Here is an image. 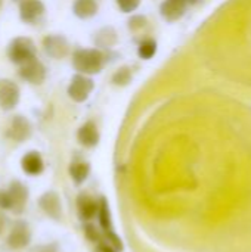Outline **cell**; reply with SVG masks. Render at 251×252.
<instances>
[{
  "label": "cell",
  "mask_w": 251,
  "mask_h": 252,
  "mask_svg": "<svg viewBox=\"0 0 251 252\" xmlns=\"http://www.w3.org/2000/svg\"><path fill=\"white\" fill-rule=\"evenodd\" d=\"M104 63L105 58L99 49H77L72 55V66L84 75L101 72Z\"/></svg>",
  "instance_id": "obj_1"
},
{
  "label": "cell",
  "mask_w": 251,
  "mask_h": 252,
  "mask_svg": "<svg viewBox=\"0 0 251 252\" xmlns=\"http://www.w3.org/2000/svg\"><path fill=\"white\" fill-rule=\"evenodd\" d=\"M93 90V80L89 78L84 74H75L71 78V83L68 86V96L74 100V102H84L87 100V97L90 96Z\"/></svg>",
  "instance_id": "obj_4"
},
{
  "label": "cell",
  "mask_w": 251,
  "mask_h": 252,
  "mask_svg": "<svg viewBox=\"0 0 251 252\" xmlns=\"http://www.w3.org/2000/svg\"><path fill=\"white\" fill-rule=\"evenodd\" d=\"M157 52V43L152 38H146L143 41H141L139 47H138V55L141 59H151Z\"/></svg>",
  "instance_id": "obj_20"
},
{
  "label": "cell",
  "mask_w": 251,
  "mask_h": 252,
  "mask_svg": "<svg viewBox=\"0 0 251 252\" xmlns=\"http://www.w3.org/2000/svg\"><path fill=\"white\" fill-rule=\"evenodd\" d=\"M84 235H86V238H87L90 242H93V244H99V242H102V241H107L105 236H104V233L99 232V229H96V226H95V224H90V223H87V224L84 226Z\"/></svg>",
  "instance_id": "obj_22"
},
{
  "label": "cell",
  "mask_w": 251,
  "mask_h": 252,
  "mask_svg": "<svg viewBox=\"0 0 251 252\" xmlns=\"http://www.w3.org/2000/svg\"><path fill=\"white\" fill-rule=\"evenodd\" d=\"M7 56L10 62L16 65H22L24 62L36 56V46L33 40L28 37H16L7 46Z\"/></svg>",
  "instance_id": "obj_3"
},
{
  "label": "cell",
  "mask_w": 251,
  "mask_h": 252,
  "mask_svg": "<svg viewBox=\"0 0 251 252\" xmlns=\"http://www.w3.org/2000/svg\"><path fill=\"white\" fill-rule=\"evenodd\" d=\"M43 47L47 56L53 59H61L68 53V41L62 35H47L43 40Z\"/></svg>",
  "instance_id": "obj_11"
},
{
  "label": "cell",
  "mask_w": 251,
  "mask_h": 252,
  "mask_svg": "<svg viewBox=\"0 0 251 252\" xmlns=\"http://www.w3.org/2000/svg\"><path fill=\"white\" fill-rule=\"evenodd\" d=\"M6 193L10 201V210L15 214H21L24 211V207L28 201V189L21 182H12L10 186L6 189Z\"/></svg>",
  "instance_id": "obj_8"
},
{
  "label": "cell",
  "mask_w": 251,
  "mask_h": 252,
  "mask_svg": "<svg viewBox=\"0 0 251 252\" xmlns=\"http://www.w3.org/2000/svg\"><path fill=\"white\" fill-rule=\"evenodd\" d=\"M77 139H78L80 145H83L86 148L96 146L99 142V130H98L96 124L92 121L84 123L77 131Z\"/></svg>",
  "instance_id": "obj_16"
},
{
  "label": "cell",
  "mask_w": 251,
  "mask_h": 252,
  "mask_svg": "<svg viewBox=\"0 0 251 252\" xmlns=\"http://www.w3.org/2000/svg\"><path fill=\"white\" fill-rule=\"evenodd\" d=\"M31 242V232L25 221H16L7 236V245L12 250H22Z\"/></svg>",
  "instance_id": "obj_7"
},
{
  "label": "cell",
  "mask_w": 251,
  "mask_h": 252,
  "mask_svg": "<svg viewBox=\"0 0 251 252\" xmlns=\"http://www.w3.org/2000/svg\"><path fill=\"white\" fill-rule=\"evenodd\" d=\"M19 77L30 84H41L46 78V68L34 56L33 59L19 65Z\"/></svg>",
  "instance_id": "obj_5"
},
{
  "label": "cell",
  "mask_w": 251,
  "mask_h": 252,
  "mask_svg": "<svg viewBox=\"0 0 251 252\" xmlns=\"http://www.w3.org/2000/svg\"><path fill=\"white\" fill-rule=\"evenodd\" d=\"M98 219H99V224H101V230L107 239L108 244H111L117 251L123 250V242L120 239V236L115 233L114 226H112V220H111V211H109V205L108 201L105 198L99 199V210H98Z\"/></svg>",
  "instance_id": "obj_2"
},
{
  "label": "cell",
  "mask_w": 251,
  "mask_h": 252,
  "mask_svg": "<svg viewBox=\"0 0 251 252\" xmlns=\"http://www.w3.org/2000/svg\"><path fill=\"white\" fill-rule=\"evenodd\" d=\"M21 167H22L24 173L28 176H40L44 170V162H43V158L38 152L31 151L22 157Z\"/></svg>",
  "instance_id": "obj_15"
},
{
  "label": "cell",
  "mask_w": 251,
  "mask_h": 252,
  "mask_svg": "<svg viewBox=\"0 0 251 252\" xmlns=\"http://www.w3.org/2000/svg\"><path fill=\"white\" fill-rule=\"evenodd\" d=\"M72 12L80 19H89L98 13V3L95 0H75Z\"/></svg>",
  "instance_id": "obj_17"
},
{
  "label": "cell",
  "mask_w": 251,
  "mask_h": 252,
  "mask_svg": "<svg viewBox=\"0 0 251 252\" xmlns=\"http://www.w3.org/2000/svg\"><path fill=\"white\" fill-rule=\"evenodd\" d=\"M185 1H186V4H195L198 0H185Z\"/></svg>",
  "instance_id": "obj_27"
},
{
  "label": "cell",
  "mask_w": 251,
  "mask_h": 252,
  "mask_svg": "<svg viewBox=\"0 0 251 252\" xmlns=\"http://www.w3.org/2000/svg\"><path fill=\"white\" fill-rule=\"evenodd\" d=\"M139 4H141V0H117V6L124 13L135 12L139 7Z\"/></svg>",
  "instance_id": "obj_23"
},
{
  "label": "cell",
  "mask_w": 251,
  "mask_h": 252,
  "mask_svg": "<svg viewBox=\"0 0 251 252\" xmlns=\"http://www.w3.org/2000/svg\"><path fill=\"white\" fill-rule=\"evenodd\" d=\"M98 210H99V201L93 199L90 195L80 193L77 196V211L81 220L89 221L95 219L98 216Z\"/></svg>",
  "instance_id": "obj_14"
},
{
  "label": "cell",
  "mask_w": 251,
  "mask_h": 252,
  "mask_svg": "<svg viewBox=\"0 0 251 252\" xmlns=\"http://www.w3.org/2000/svg\"><path fill=\"white\" fill-rule=\"evenodd\" d=\"M19 102V87L7 80L1 78L0 80V108L3 111H10L13 109Z\"/></svg>",
  "instance_id": "obj_6"
},
{
  "label": "cell",
  "mask_w": 251,
  "mask_h": 252,
  "mask_svg": "<svg viewBox=\"0 0 251 252\" xmlns=\"http://www.w3.org/2000/svg\"><path fill=\"white\" fill-rule=\"evenodd\" d=\"M186 6L185 0H164L160 6V13L167 22H175L185 15Z\"/></svg>",
  "instance_id": "obj_13"
},
{
  "label": "cell",
  "mask_w": 251,
  "mask_h": 252,
  "mask_svg": "<svg viewBox=\"0 0 251 252\" xmlns=\"http://www.w3.org/2000/svg\"><path fill=\"white\" fill-rule=\"evenodd\" d=\"M44 13V4L41 0H21L19 1V16L27 24L37 22Z\"/></svg>",
  "instance_id": "obj_9"
},
{
  "label": "cell",
  "mask_w": 251,
  "mask_h": 252,
  "mask_svg": "<svg viewBox=\"0 0 251 252\" xmlns=\"http://www.w3.org/2000/svg\"><path fill=\"white\" fill-rule=\"evenodd\" d=\"M6 136L10 140L15 142H24L31 136V124L27 118L18 115L10 121V126L7 127Z\"/></svg>",
  "instance_id": "obj_12"
},
{
  "label": "cell",
  "mask_w": 251,
  "mask_h": 252,
  "mask_svg": "<svg viewBox=\"0 0 251 252\" xmlns=\"http://www.w3.org/2000/svg\"><path fill=\"white\" fill-rule=\"evenodd\" d=\"M0 208L10 210V201H9V196L6 193V190H1L0 192Z\"/></svg>",
  "instance_id": "obj_26"
},
{
  "label": "cell",
  "mask_w": 251,
  "mask_h": 252,
  "mask_svg": "<svg viewBox=\"0 0 251 252\" xmlns=\"http://www.w3.org/2000/svg\"><path fill=\"white\" fill-rule=\"evenodd\" d=\"M145 24H146V19H145L143 16H133V18L129 21V27H130L132 30H139V28L145 27Z\"/></svg>",
  "instance_id": "obj_24"
},
{
  "label": "cell",
  "mask_w": 251,
  "mask_h": 252,
  "mask_svg": "<svg viewBox=\"0 0 251 252\" xmlns=\"http://www.w3.org/2000/svg\"><path fill=\"white\" fill-rule=\"evenodd\" d=\"M132 80V69L129 66L118 68L112 75V83L115 86H127Z\"/></svg>",
  "instance_id": "obj_21"
},
{
  "label": "cell",
  "mask_w": 251,
  "mask_h": 252,
  "mask_svg": "<svg viewBox=\"0 0 251 252\" xmlns=\"http://www.w3.org/2000/svg\"><path fill=\"white\" fill-rule=\"evenodd\" d=\"M96 252H118L111 244H108L107 241H102L99 244H96Z\"/></svg>",
  "instance_id": "obj_25"
},
{
  "label": "cell",
  "mask_w": 251,
  "mask_h": 252,
  "mask_svg": "<svg viewBox=\"0 0 251 252\" xmlns=\"http://www.w3.org/2000/svg\"><path fill=\"white\" fill-rule=\"evenodd\" d=\"M1 4H3V1H1V0H0V7H1Z\"/></svg>",
  "instance_id": "obj_28"
},
{
  "label": "cell",
  "mask_w": 251,
  "mask_h": 252,
  "mask_svg": "<svg viewBox=\"0 0 251 252\" xmlns=\"http://www.w3.org/2000/svg\"><path fill=\"white\" fill-rule=\"evenodd\" d=\"M95 41L101 47H111L117 41V34H115V31L112 28H104L96 34Z\"/></svg>",
  "instance_id": "obj_19"
},
{
  "label": "cell",
  "mask_w": 251,
  "mask_h": 252,
  "mask_svg": "<svg viewBox=\"0 0 251 252\" xmlns=\"http://www.w3.org/2000/svg\"><path fill=\"white\" fill-rule=\"evenodd\" d=\"M38 205L46 216L53 220H59L62 217V204L56 192H46L40 196Z\"/></svg>",
  "instance_id": "obj_10"
},
{
  "label": "cell",
  "mask_w": 251,
  "mask_h": 252,
  "mask_svg": "<svg viewBox=\"0 0 251 252\" xmlns=\"http://www.w3.org/2000/svg\"><path fill=\"white\" fill-rule=\"evenodd\" d=\"M89 174H90V165L87 162L77 161L70 165V176L75 185H81L89 177Z\"/></svg>",
  "instance_id": "obj_18"
}]
</instances>
